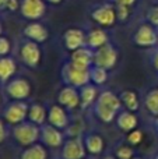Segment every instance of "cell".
Listing matches in <instances>:
<instances>
[{"label":"cell","instance_id":"obj_1","mask_svg":"<svg viewBox=\"0 0 158 159\" xmlns=\"http://www.w3.org/2000/svg\"><path fill=\"white\" fill-rule=\"evenodd\" d=\"M122 107V101L112 91H104L98 95L94 103V113L101 121L111 123Z\"/></svg>","mask_w":158,"mask_h":159},{"label":"cell","instance_id":"obj_2","mask_svg":"<svg viewBox=\"0 0 158 159\" xmlns=\"http://www.w3.org/2000/svg\"><path fill=\"white\" fill-rule=\"evenodd\" d=\"M90 18L102 28H111L118 22V13L114 3H100L90 10Z\"/></svg>","mask_w":158,"mask_h":159},{"label":"cell","instance_id":"obj_3","mask_svg":"<svg viewBox=\"0 0 158 159\" xmlns=\"http://www.w3.org/2000/svg\"><path fill=\"white\" fill-rule=\"evenodd\" d=\"M62 78L67 85H72L80 89L81 87L90 84L91 81V75H90V69H83L78 67L76 64H73L72 61H67L62 67Z\"/></svg>","mask_w":158,"mask_h":159},{"label":"cell","instance_id":"obj_4","mask_svg":"<svg viewBox=\"0 0 158 159\" xmlns=\"http://www.w3.org/2000/svg\"><path fill=\"white\" fill-rule=\"evenodd\" d=\"M13 135L16 141L22 147H30L41 138V129L32 121H22L16 124L13 129Z\"/></svg>","mask_w":158,"mask_h":159},{"label":"cell","instance_id":"obj_5","mask_svg":"<svg viewBox=\"0 0 158 159\" xmlns=\"http://www.w3.org/2000/svg\"><path fill=\"white\" fill-rule=\"evenodd\" d=\"M18 56L20 60L22 61V64H25L30 69H35L41 63V57H42L41 46H39V43H36L34 41L24 39L21 42V45H20Z\"/></svg>","mask_w":158,"mask_h":159},{"label":"cell","instance_id":"obj_6","mask_svg":"<svg viewBox=\"0 0 158 159\" xmlns=\"http://www.w3.org/2000/svg\"><path fill=\"white\" fill-rule=\"evenodd\" d=\"M48 3L45 0H21L20 14L28 21H39L46 16Z\"/></svg>","mask_w":158,"mask_h":159},{"label":"cell","instance_id":"obj_7","mask_svg":"<svg viewBox=\"0 0 158 159\" xmlns=\"http://www.w3.org/2000/svg\"><path fill=\"white\" fill-rule=\"evenodd\" d=\"M118 57H119V53H118L116 48L112 43H106L100 49L94 50V64L92 66L102 67L109 71L116 66Z\"/></svg>","mask_w":158,"mask_h":159},{"label":"cell","instance_id":"obj_8","mask_svg":"<svg viewBox=\"0 0 158 159\" xmlns=\"http://www.w3.org/2000/svg\"><path fill=\"white\" fill-rule=\"evenodd\" d=\"M28 110L30 106L24 101H14L6 106V109L3 110V116L7 123L16 126L25 121V119L28 117Z\"/></svg>","mask_w":158,"mask_h":159},{"label":"cell","instance_id":"obj_9","mask_svg":"<svg viewBox=\"0 0 158 159\" xmlns=\"http://www.w3.org/2000/svg\"><path fill=\"white\" fill-rule=\"evenodd\" d=\"M133 43L140 48H154L158 43V34L151 24H143L133 34Z\"/></svg>","mask_w":158,"mask_h":159},{"label":"cell","instance_id":"obj_10","mask_svg":"<svg viewBox=\"0 0 158 159\" xmlns=\"http://www.w3.org/2000/svg\"><path fill=\"white\" fill-rule=\"evenodd\" d=\"M86 38H87V32L77 27L67 28L63 32V35H62L63 45L69 52H74V50L86 46Z\"/></svg>","mask_w":158,"mask_h":159},{"label":"cell","instance_id":"obj_11","mask_svg":"<svg viewBox=\"0 0 158 159\" xmlns=\"http://www.w3.org/2000/svg\"><path fill=\"white\" fill-rule=\"evenodd\" d=\"M6 92L14 101H24L31 93V84L25 78H14L10 80L6 85Z\"/></svg>","mask_w":158,"mask_h":159},{"label":"cell","instance_id":"obj_12","mask_svg":"<svg viewBox=\"0 0 158 159\" xmlns=\"http://www.w3.org/2000/svg\"><path fill=\"white\" fill-rule=\"evenodd\" d=\"M22 36L25 39L34 41L36 43H45L49 38V31L42 22L39 21H30L22 28Z\"/></svg>","mask_w":158,"mask_h":159},{"label":"cell","instance_id":"obj_13","mask_svg":"<svg viewBox=\"0 0 158 159\" xmlns=\"http://www.w3.org/2000/svg\"><path fill=\"white\" fill-rule=\"evenodd\" d=\"M86 145H84V140L80 137H72L63 144V149H62V158L63 159H84L86 157Z\"/></svg>","mask_w":158,"mask_h":159},{"label":"cell","instance_id":"obj_14","mask_svg":"<svg viewBox=\"0 0 158 159\" xmlns=\"http://www.w3.org/2000/svg\"><path fill=\"white\" fill-rule=\"evenodd\" d=\"M58 102L66 109H76L80 105V89L72 85H66L59 91Z\"/></svg>","mask_w":158,"mask_h":159},{"label":"cell","instance_id":"obj_15","mask_svg":"<svg viewBox=\"0 0 158 159\" xmlns=\"http://www.w3.org/2000/svg\"><path fill=\"white\" fill-rule=\"evenodd\" d=\"M41 140L46 147L50 148H59L63 145V134L60 129L52 126V124H44L41 129Z\"/></svg>","mask_w":158,"mask_h":159},{"label":"cell","instance_id":"obj_16","mask_svg":"<svg viewBox=\"0 0 158 159\" xmlns=\"http://www.w3.org/2000/svg\"><path fill=\"white\" fill-rule=\"evenodd\" d=\"M109 43V35L102 27H95L87 32L86 46L92 50H97L102 48L104 45Z\"/></svg>","mask_w":158,"mask_h":159},{"label":"cell","instance_id":"obj_17","mask_svg":"<svg viewBox=\"0 0 158 159\" xmlns=\"http://www.w3.org/2000/svg\"><path fill=\"white\" fill-rule=\"evenodd\" d=\"M70 61L83 69H91L94 64V50L83 46L74 52H70Z\"/></svg>","mask_w":158,"mask_h":159},{"label":"cell","instance_id":"obj_18","mask_svg":"<svg viewBox=\"0 0 158 159\" xmlns=\"http://www.w3.org/2000/svg\"><path fill=\"white\" fill-rule=\"evenodd\" d=\"M48 121H49V124L62 130L66 129L69 124V116H67L64 107H62L60 105H53L48 112Z\"/></svg>","mask_w":158,"mask_h":159},{"label":"cell","instance_id":"obj_19","mask_svg":"<svg viewBox=\"0 0 158 159\" xmlns=\"http://www.w3.org/2000/svg\"><path fill=\"white\" fill-rule=\"evenodd\" d=\"M137 123H139V120H137L134 112H130V110H128V109L119 112L118 113V116H116L118 127H119L122 131H125V133L133 131V130L137 127Z\"/></svg>","mask_w":158,"mask_h":159},{"label":"cell","instance_id":"obj_20","mask_svg":"<svg viewBox=\"0 0 158 159\" xmlns=\"http://www.w3.org/2000/svg\"><path fill=\"white\" fill-rule=\"evenodd\" d=\"M17 70V63L11 56L0 57V82H8Z\"/></svg>","mask_w":158,"mask_h":159},{"label":"cell","instance_id":"obj_21","mask_svg":"<svg viewBox=\"0 0 158 159\" xmlns=\"http://www.w3.org/2000/svg\"><path fill=\"white\" fill-rule=\"evenodd\" d=\"M98 95H100V93H98V89L95 85L87 84V85H84V87H81L80 88V106L83 107V109H86L90 105L95 103Z\"/></svg>","mask_w":158,"mask_h":159},{"label":"cell","instance_id":"obj_22","mask_svg":"<svg viewBox=\"0 0 158 159\" xmlns=\"http://www.w3.org/2000/svg\"><path fill=\"white\" fill-rule=\"evenodd\" d=\"M84 145L87 152L92 155H100L104 151V140L100 134H87L84 138Z\"/></svg>","mask_w":158,"mask_h":159},{"label":"cell","instance_id":"obj_23","mask_svg":"<svg viewBox=\"0 0 158 159\" xmlns=\"http://www.w3.org/2000/svg\"><path fill=\"white\" fill-rule=\"evenodd\" d=\"M120 101H122V105L126 107L128 110L130 112H136L139 110L140 107V102H139V96L134 91H130V89H126V91H122L119 95Z\"/></svg>","mask_w":158,"mask_h":159},{"label":"cell","instance_id":"obj_24","mask_svg":"<svg viewBox=\"0 0 158 159\" xmlns=\"http://www.w3.org/2000/svg\"><path fill=\"white\" fill-rule=\"evenodd\" d=\"M28 119H30V121H32L34 124L41 126V124H44L45 120L48 119V113L42 105L34 103V105H31L30 110H28Z\"/></svg>","mask_w":158,"mask_h":159},{"label":"cell","instance_id":"obj_25","mask_svg":"<svg viewBox=\"0 0 158 159\" xmlns=\"http://www.w3.org/2000/svg\"><path fill=\"white\" fill-rule=\"evenodd\" d=\"M21 159H48L46 149L41 144H32L21 154Z\"/></svg>","mask_w":158,"mask_h":159},{"label":"cell","instance_id":"obj_26","mask_svg":"<svg viewBox=\"0 0 158 159\" xmlns=\"http://www.w3.org/2000/svg\"><path fill=\"white\" fill-rule=\"evenodd\" d=\"M144 106L150 115L157 117L158 116V88H153V89H150L146 93Z\"/></svg>","mask_w":158,"mask_h":159},{"label":"cell","instance_id":"obj_27","mask_svg":"<svg viewBox=\"0 0 158 159\" xmlns=\"http://www.w3.org/2000/svg\"><path fill=\"white\" fill-rule=\"evenodd\" d=\"M90 75H91V81L94 82V85H102L108 80V70L98 66H92L90 69Z\"/></svg>","mask_w":158,"mask_h":159},{"label":"cell","instance_id":"obj_28","mask_svg":"<svg viewBox=\"0 0 158 159\" xmlns=\"http://www.w3.org/2000/svg\"><path fill=\"white\" fill-rule=\"evenodd\" d=\"M11 48H13V43H11L10 38H7L6 35H0V57L10 56Z\"/></svg>","mask_w":158,"mask_h":159},{"label":"cell","instance_id":"obj_29","mask_svg":"<svg viewBox=\"0 0 158 159\" xmlns=\"http://www.w3.org/2000/svg\"><path fill=\"white\" fill-rule=\"evenodd\" d=\"M115 157L118 159H132L134 157V151L128 145H122L118 147L116 152H115Z\"/></svg>","mask_w":158,"mask_h":159},{"label":"cell","instance_id":"obj_30","mask_svg":"<svg viewBox=\"0 0 158 159\" xmlns=\"http://www.w3.org/2000/svg\"><path fill=\"white\" fill-rule=\"evenodd\" d=\"M142 140H143V133L137 129H134L133 131H130L128 134V141L130 145H139L142 143Z\"/></svg>","mask_w":158,"mask_h":159},{"label":"cell","instance_id":"obj_31","mask_svg":"<svg viewBox=\"0 0 158 159\" xmlns=\"http://www.w3.org/2000/svg\"><path fill=\"white\" fill-rule=\"evenodd\" d=\"M115 7H116V13H118V21L125 22L130 16L132 7H128V6H115Z\"/></svg>","mask_w":158,"mask_h":159},{"label":"cell","instance_id":"obj_32","mask_svg":"<svg viewBox=\"0 0 158 159\" xmlns=\"http://www.w3.org/2000/svg\"><path fill=\"white\" fill-rule=\"evenodd\" d=\"M147 21L154 27H158V6H154L147 11Z\"/></svg>","mask_w":158,"mask_h":159},{"label":"cell","instance_id":"obj_33","mask_svg":"<svg viewBox=\"0 0 158 159\" xmlns=\"http://www.w3.org/2000/svg\"><path fill=\"white\" fill-rule=\"evenodd\" d=\"M20 4H21V0H7L6 11H8V13H16V11H20Z\"/></svg>","mask_w":158,"mask_h":159},{"label":"cell","instance_id":"obj_34","mask_svg":"<svg viewBox=\"0 0 158 159\" xmlns=\"http://www.w3.org/2000/svg\"><path fill=\"white\" fill-rule=\"evenodd\" d=\"M150 61H151V66H153V69L156 70V73L158 74V49H156L153 53H151Z\"/></svg>","mask_w":158,"mask_h":159},{"label":"cell","instance_id":"obj_35","mask_svg":"<svg viewBox=\"0 0 158 159\" xmlns=\"http://www.w3.org/2000/svg\"><path fill=\"white\" fill-rule=\"evenodd\" d=\"M111 3H114L115 6H128V7H132L136 3V0H111Z\"/></svg>","mask_w":158,"mask_h":159},{"label":"cell","instance_id":"obj_36","mask_svg":"<svg viewBox=\"0 0 158 159\" xmlns=\"http://www.w3.org/2000/svg\"><path fill=\"white\" fill-rule=\"evenodd\" d=\"M6 135H7V131H6V126L3 123V120H0V144L4 143Z\"/></svg>","mask_w":158,"mask_h":159},{"label":"cell","instance_id":"obj_37","mask_svg":"<svg viewBox=\"0 0 158 159\" xmlns=\"http://www.w3.org/2000/svg\"><path fill=\"white\" fill-rule=\"evenodd\" d=\"M45 2H46L48 4H50V6H60L64 0H45Z\"/></svg>","mask_w":158,"mask_h":159},{"label":"cell","instance_id":"obj_38","mask_svg":"<svg viewBox=\"0 0 158 159\" xmlns=\"http://www.w3.org/2000/svg\"><path fill=\"white\" fill-rule=\"evenodd\" d=\"M6 4L7 0H0V11H6Z\"/></svg>","mask_w":158,"mask_h":159},{"label":"cell","instance_id":"obj_39","mask_svg":"<svg viewBox=\"0 0 158 159\" xmlns=\"http://www.w3.org/2000/svg\"><path fill=\"white\" fill-rule=\"evenodd\" d=\"M154 127H156V131H157V134H158V116L154 119Z\"/></svg>","mask_w":158,"mask_h":159},{"label":"cell","instance_id":"obj_40","mask_svg":"<svg viewBox=\"0 0 158 159\" xmlns=\"http://www.w3.org/2000/svg\"><path fill=\"white\" fill-rule=\"evenodd\" d=\"M0 35H3V22L0 20Z\"/></svg>","mask_w":158,"mask_h":159},{"label":"cell","instance_id":"obj_41","mask_svg":"<svg viewBox=\"0 0 158 159\" xmlns=\"http://www.w3.org/2000/svg\"><path fill=\"white\" fill-rule=\"evenodd\" d=\"M102 159H118L116 157H105V158H102Z\"/></svg>","mask_w":158,"mask_h":159},{"label":"cell","instance_id":"obj_42","mask_svg":"<svg viewBox=\"0 0 158 159\" xmlns=\"http://www.w3.org/2000/svg\"><path fill=\"white\" fill-rule=\"evenodd\" d=\"M132 159H143V158H139V157H133Z\"/></svg>","mask_w":158,"mask_h":159},{"label":"cell","instance_id":"obj_43","mask_svg":"<svg viewBox=\"0 0 158 159\" xmlns=\"http://www.w3.org/2000/svg\"><path fill=\"white\" fill-rule=\"evenodd\" d=\"M154 159H158V154L156 155V157H154Z\"/></svg>","mask_w":158,"mask_h":159},{"label":"cell","instance_id":"obj_44","mask_svg":"<svg viewBox=\"0 0 158 159\" xmlns=\"http://www.w3.org/2000/svg\"><path fill=\"white\" fill-rule=\"evenodd\" d=\"M0 102H2V95H0Z\"/></svg>","mask_w":158,"mask_h":159}]
</instances>
